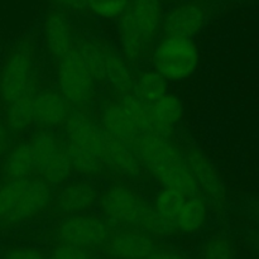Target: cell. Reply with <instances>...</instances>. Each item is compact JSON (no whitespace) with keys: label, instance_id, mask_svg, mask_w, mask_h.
Segmentation results:
<instances>
[{"label":"cell","instance_id":"24","mask_svg":"<svg viewBox=\"0 0 259 259\" xmlns=\"http://www.w3.org/2000/svg\"><path fill=\"white\" fill-rule=\"evenodd\" d=\"M3 123L12 134H22L34 126L33 94L5 104Z\"/></svg>","mask_w":259,"mask_h":259},{"label":"cell","instance_id":"25","mask_svg":"<svg viewBox=\"0 0 259 259\" xmlns=\"http://www.w3.org/2000/svg\"><path fill=\"white\" fill-rule=\"evenodd\" d=\"M168 81L159 75L156 70L152 67L146 68L139 71L134 76L132 93L151 105L168 93Z\"/></svg>","mask_w":259,"mask_h":259},{"label":"cell","instance_id":"4","mask_svg":"<svg viewBox=\"0 0 259 259\" xmlns=\"http://www.w3.org/2000/svg\"><path fill=\"white\" fill-rule=\"evenodd\" d=\"M153 70L163 76L168 83L190 80L197 72L201 62L199 45L194 38L162 34L149 51Z\"/></svg>","mask_w":259,"mask_h":259},{"label":"cell","instance_id":"35","mask_svg":"<svg viewBox=\"0 0 259 259\" xmlns=\"http://www.w3.org/2000/svg\"><path fill=\"white\" fill-rule=\"evenodd\" d=\"M10 137L12 133L8 131L5 124L0 121V157L4 156L10 147Z\"/></svg>","mask_w":259,"mask_h":259},{"label":"cell","instance_id":"9","mask_svg":"<svg viewBox=\"0 0 259 259\" xmlns=\"http://www.w3.org/2000/svg\"><path fill=\"white\" fill-rule=\"evenodd\" d=\"M185 154L190 172L196 184L197 194L206 200L210 209L214 211H224L228 204L227 187L217 164L197 147L185 149Z\"/></svg>","mask_w":259,"mask_h":259},{"label":"cell","instance_id":"34","mask_svg":"<svg viewBox=\"0 0 259 259\" xmlns=\"http://www.w3.org/2000/svg\"><path fill=\"white\" fill-rule=\"evenodd\" d=\"M146 259H187L181 253L174 252L169 249H158L157 248L154 252H152Z\"/></svg>","mask_w":259,"mask_h":259},{"label":"cell","instance_id":"26","mask_svg":"<svg viewBox=\"0 0 259 259\" xmlns=\"http://www.w3.org/2000/svg\"><path fill=\"white\" fill-rule=\"evenodd\" d=\"M118 100L131 118L132 123L141 132V134L154 133V125L153 120H152L151 105L139 99L133 93L119 96Z\"/></svg>","mask_w":259,"mask_h":259},{"label":"cell","instance_id":"6","mask_svg":"<svg viewBox=\"0 0 259 259\" xmlns=\"http://www.w3.org/2000/svg\"><path fill=\"white\" fill-rule=\"evenodd\" d=\"M56 65V85L71 108L83 109L90 105L99 85L77 50L71 51Z\"/></svg>","mask_w":259,"mask_h":259},{"label":"cell","instance_id":"28","mask_svg":"<svg viewBox=\"0 0 259 259\" xmlns=\"http://www.w3.org/2000/svg\"><path fill=\"white\" fill-rule=\"evenodd\" d=\"M185 199H186V195L182 194L179 190L161 186V189L154 195L152 206L161 217L174 224L175 218L179 214Z\"/></svg>","mask_w":259,"mask_h":259},{"label":"cell","instance_id":"3","mask_svg":"<svg viewBox=\"0 0 259 259\" xmlns=\"http://www.w3.org/2000/svg\"><path fill=\"white\" fill-rule=\"evenodd\" d=\"M39 52L32 38H22L5 52L0 63V100L4 104L38 90Z\"/></svg>","mask_w":259,"mask_h":259},{"label":"cell","instance_id":"31","mask_svg":"<svg viewBox=\"0 0 259 259\" xmlns=\"http://www.w3.org/2000/svg\"><path fill=\"white\" fill-rule=\"evenodd\" d=\"M47 259H91V257L88 249L58 243Z\"/></svg>","mask_w":259,"mask_h":259},{"label":"cell","instance_id":"1","mask_svg":"<svg viewBox=\"0 0 259 259\" xmlns=\"http://www.w3.org/2000/svg\"><path fill=\"white\" fill-rule=\"evenodd\" d=\"M133 147L143 171L157 184L179 190L186 196L197 194V187L190 172L185 149H182L172 137L158 133L141 134Z\"/></svg>","mask_w":259,"mask_h":259},{"label":"cell","instance_id":"17","mask_svg":"<svg viewBox=\"0 0 259 259\" xmlns=\"http://www.w3.org/2000/svg\"><path fill=\"white\" fill-rule=\"evenodd\" d=\"M103 158L106 169L114 172L124 180L133 181L141 179L143 167L133 146L111 138L106 134L103 149Z\"/></svg>","mask_w":259,"mask_h":259},{"label":"cell","instance_id":"18","mask_svg":"<svg viewBox=\"0 0 259 259\" xmlns=\"http://www.w3.org/2000/svg\"><path fill=\"white\" fill-rule=\"evenodd\" d=\"M98 121L105 134L118 141L134 146L141 137V132L132 123L118 99H109L101 103L98 113Z\"/></svg>","mask_w":259,"mask_h":259},{"label":"cell","instance_id":"33","mask_svg":"<svg viewBox=\"0 0 259 259\" xmlns=\"http://www.w3.org/2000/svg\"><path fill=\"white\" fill-rule=\"evenodd\" d=\"M56 9L66 13L86 12V0H48Z\"/></svg>","mask_w":259,"mask_h":259},{"label":"cell","instance_id":"8","mask_svg":"<svg viewBox=\"0 0 259 259\" xmlns=\"http://www.w3.org/2000/svg\"><path fill=\"white\" fill-rule=\"evenodd\" d=\"M110 223L103 215L83 212L61 218L53 229V235L60 244L91 249L104 247L111 235Z\"/></svg>","mask_w":259,"mask_h":259},{"label":"cell","instance_id":"20","mask_svg":"<svg viewBox=\"0 0 259 259\" xmlns=\"http://www.w3.org/2000/svg\"><path fill=\"white\" fill-rule=\"evenodd\" d=\"M38 161L34 148L29 139L15 143L9 147L3 156L0 172L4 180L27 179L37 176Z\"/></svg>","mask_w":259,"mask_h":259},{"label":"cell","instance_id":"10","mask_svg":"<svg viewBox=\"0 0 259 259\" xmlns=\"http://www.w3.org/2000/svg\"><path fill=\"white\" fill-rule=\"evenodd\" d=\"M164 10L163 0H131L126 12L116 20V28L136 33L152 48L162 34Z\"/></svg>","mask_w":259,"mask_h":259},{"label":"cell","instance_id":"23","mask_svg":"<svg viewBox=\"0 0 259 259\" xmlns=\"http://www.w3.org/2000/svg\"><path fill=\"white\" fill-rule=\"evenodd\" d=\"M65 149L70 159L72 171L78 176L95 180L105 174L106 166L103 156L68 143H65Z\"/></svg>","mask_w":259,"mask_h":259},{"label":"cell","instance_id":"12","mask_svg":"<svg viewBox=\"0 0 259 259\" xmlns=\"http://www.w3.org/2000/svg\"><path fill=\"white\" fill-rule=\"evenodd\" d=\"M100 189L96 182L86 177L70 179L53 191V212L61 218L90 212L98 206Z\"/></svg>","mask_w":259,"mask_h":259},{"label":"cell","instance_id":"27","mask_svg":"<svg viewBox=\"0 0 259 259\" xmlns=\"http://www.w3.org/2000/svg\"><path fill=\"white\" fill-rule=\"evenodd\" d=\"M76 50L82 56L89 70L93 73L98 83H103L104 77V55H105V42L96 38H85L76 46Z\"/></svg>","mask_w":259,"mask_h":259},{"label":"cell","instance_id":"15","mask_svg":"<svg viewBox=\"0 0 259 259\" xmlns=\"http://www.w3.org/2000/svg\"><path fill=\"white\" fill-rule=\"evenodd\" d=\"M105 252L114 259H146L157 249L156 238L138 228H121L111 233Z\"/></svg>","mask_w":259,"mask_h":259},{"label":"cell","instance_id":"22","mask_svg":"<svg viewBox=\"0 0 259 259\" xmlns=\"http://www.w3.org/2000/svg\"><path fill=\"white\" fill-rule=\"evenodd\" d=\"M209 217L210 206L206 200L199 194L189 195L174 220L175 232L187 235L200 233L206 227Z\"/></svg>","mask_w":259,"mask_h":259},{"label":"cell","instance_id":"21","mask_svg":"<svg viewBox=\"0 0 259 259\" xmlns=\"http://www.w3.org/2000/svg\"><path fill=\"white\" fill-rule=\"evenodd\" d=\"M154 133L172 137L175 129L184 121L186 109L182 99L174 93H167L151 104Z\"/></svg>","mask_w":259,"mask_h":259},{"label":"cell","instance_id":"5","mask_svg":"<svg viewBox=\"0 0 259 259\" xmlns=\"http://www.w3.org/2000/svg\"><path fill=\"white\" fill-rule=\"evenodd\" d=\"M98 207L110 224L146 230L153 206L128 181H115L100 190Z\"/></svg>","mask_w":259,"mask_h":259},{"label":"cell","instance_id":"19","mask_svg":"<svg viewBox=\"0 0 259 259\" xmlns=\"http://www.w3.org/2000/svg\"><path fill=\"white\" fill-rule=\"evenodd\" d=\"M136 73L132 70L131 62L118 50L105 43L104 55L103 83L115 95L121 96L132 93Z\"/></svg>","mask_w":259,"mask_h":259},{"label":"cell","instance_id":"13","mask_svg":"<svg viewBox=\"0 0 259 259\" xmlns=\"http://www.w3.org/2000/svg\"><path fill=\"white\" fill-rule=\"evenodd\" d=\"M40 42L46 55L56 62L75 50L78 43L77 35L67 13L53 8L43 15Z\"/></svg>","mask_w":259,"mask_h":259},{"label":"cell","instance_id":"7","mask_svg":"<svg viewBox=\"0 0 259 259\" xmlns=\"http://www.w3.org/2000/svg\"><path fill=\"white\" fill-rule=\"evenodd\" d=\"M38 161L37 176L51 187H58L71 179L73 171L63 138L55 131L38 129L29 138Z\"/></svg>","mask_w":259,"mask_h":259},{"label":"cell","instance_id":"16","mask_svg":"<svg viewBox=\"0 0 259 259\" xmlns=\"http://www.w3.org/2000/svg\"><path fill=\"white\" fill-rule=\"evenodd\" d=\"M34 126L55 131L62 128L71 113V105L57 89H40L33 94Z\"/></svg>","mask_w":259,"mask_h":259},{"label":"cell","instance_id":"36","mask_svg":"<svg viewBox=\"0 0 259 259\" xmlns=\"http://www.w3.org/2000/svg\"><path fill=\"white\" fill-rule=\"evenodd\" d=\"M258 212H259V207H258Z\"/></svg>","mask_w":259,"mask_h":259},{"label":"cell","instance_id":"14","mask_svg":"<svg viewBox=\"0 0 259 259\" xmlns=\"http://www.w3.org/2000/svg\"><path fill=\"white\" fill-rule=\"evenodd\" d=\"M63 129V142L80 148L89 149L103 156L106 134L99 124L98 119L83 109L71 110L66 119Z\"/></svg>","mask_w":259,"mask_h":259},{"label":"cell","instance_id":"29","mask_svg":"<svg viewBox=\"0 0 259 259\" xmlns=\"http://www.w3.org/2000/svg\"><path fill=\"white\" fill-rule=\"evenodd\" d=\"M131 0H86V10L98 19L118 20L128 9Z\"/></svg>","mask_w":259,"mask_h":259},{"label":"cell","instance_id":"30","mask_svg":"<svg viewBox=\"0 0 259 259\" xmlns=\"http://www.w3.org/2000/svg\"><path fill=\"white\" fill-rule=\"evenodd\" d=\"M200 259H234L232 240L225 234H212L202 243Z\"/></svg>","mask_w":259,"mask_h":259},{"label":"cell","instance_id":"11","mask_svg":"<svg viewBox=\"0 0 259 259\" xmlns=\"http://www.w3.org/2000/svg\"><path fill=\"white\" fill-rule=\"evenodd\" d=\"M210 22V8L205 0H177L164 10L162 34L194 38L201 34Z\"/></svg>","mask_w":259,"mask_h":259},{"label":"cell","instance_id":"2","mask_svg":"<svg viewBox=\"0 0 259 259\" xmlns=\"http://www.w3.org/2000/svg\"><path fill=\"white\" fill-rule=\"evenodd\" d=\"M53 187L40 177L0 182V224L18 225L42 217L51 207Z\"/></svg>","mask_w":259,"mask_h":259},{"label":"cell","instance_id":"32","mask_svg":"<svg viewBox=\"0 0 259 259\" xmlns=\"http://www.w3.org/2000/svg\"><path fill=\"white\" fill-rule=\"evenodd\" d=\"M3 259H47V255L35 247H13L3 253Z\"/></svg>","mask_w":259,"mask_h":259}]
</instances>
